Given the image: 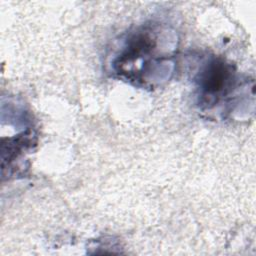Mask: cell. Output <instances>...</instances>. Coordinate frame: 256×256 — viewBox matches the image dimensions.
<instances>
[{"label": "cell", "instance_id": "obj_1", "mask_svg": "<svg viewBox=\"0 0 256 256\" xmlns=\"http://www.w3.org/2000/svg\"><path fill=\"white\" fill-rule=\"evenodd\" d=\"M233 79L232 68L220 60L210 61L200 73V95L205 104L216 102L218 97L225 95Z\"/></svg>", "mask_w": 256, "mask_h": 256}]
</instances>
